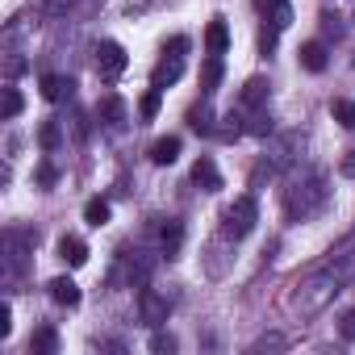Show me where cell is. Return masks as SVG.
I'll list each match as a JSON object with an SVG mask.
<instances>
[{
	"mask_svg": "<svg viewBox=\"0 0 355 355\" xmlns=\"http://www.w3.org/2000/svg\"><path fill=\"white\" fill-rule=\"evenodd\" d=\"M255 222H259L255 197H239V201L222 214V234H226V239H247V234L255 230Z\"/></svg>",
	"mask_w": 355,
	"mask_h": 355,
	"instance_id": "6da1fadb",
	"label": "cell"
},
{
	"mask_svg": "<svg viewBox=\"0 0 355 355\" xmlns=\"http://www.w3.org/2000/svg\"><path fill=\"white\" fill-rule=\"evenodd\" d=\"M184 51H189V38H171V55L163 51V59L150 71V88H167L184 76Z\"/></svg>",
	"mask_w": 355,
	"mask_h": 355,
	"instance_id": "7a4b0ae2",
	"label": "cell"
},
{
	"mask_svg": "<svg viewBox=\"0 0 355 355\" xmlns=\"http://www.w3.org/2000/svg\"><path fill=\"white\" fill-rule=\"evenodd\" d=\"M322 201H326V189H322L318 175H313V180H305V184H297V189H288V197H284L288 218H309Z\"/></svg>",
	"mask_w": 355,
	"mask_h": 355,
	"instance_id": "3957f363",
	"label": "cell"
},
{
	"mask_svg": "<svg viewBox=\"0 0 355 355\" xmlns=\"http://www.w3.org/2000/svg\"><path fill=\"white\" fill-rule=\"evenodd\" d=\"M125 67H130V55H125L121 42H101V46H96V71H101V80L113 84Z\"/></svg>",
	"mask_w": 355,
	"mask_h": 355,
	"instance_id": "277c9868",
	"label": "cell"
},
{
	"mask_svg": "<svg viewBox=\"0 0 355 355\" xmlns=\"http://www.w3.org/2000/svg\"><path fill=\"white\" fill-rule=\"evenodd\" d=\"M138 309H142V322L146 326H163L167 322V313H171V305H167V297H159L155 288H138Z\"/></svg>",
	"mask_w": 355,
	"mask_h": 355,
	"instance_id": "5b68a950",
	"label": "cell"
},
{
	"mask_svg": "<svg viewBox=\"0 0 355 355\" xmlns=\"http://www.w3.org/2000/svg\"><path fill=\"white\" fill-rule=\"evenodd\" d=\"M255 9L272 21V30H288L293 26V5L288 0H255Z\"/></svg>",
	"mask_w": 355,
	"mask_h": 355,
	"instance_id": "8992f818",
	"label": "cell"
},
{
	"mask_svg": "<svg viewBox=\"0 0 355 355\" xmlns=\"http://www.w3.org/2000/svg\"><path fill=\"white\" fill-rule=\"evenodd\" d=\"M59 259H63L67 268H84V263H88V243L76 239V234H63V239H59Z\"/></svg>",
	"mask_w": 355,
	"mask_h": 355,
	"instance_id": "52a82bcc",
	"label": "cell"
},
{
	"mask_svg": "<svg viewBox=\"0 0 355 355\" xmlns=\"http://www.w3.org/2000/svg\"><path fill=\"white\" fill-rule=\"evenodd\" d=\"M193 180H197L205 193H218V189H222V171L214 167V159H209V155H201V159L193 163Z\"/></svg>",
	"mask_w": 355,
	"mask_h": 355,
	"instance_id": "ba28073f",
	"label": "cell"
},
{
	"mask_svg": "<svg viewBox=\"0 0 355 355\" xmlns=\"http://www.w3.org/2000/svg\"><path fill=\"white\" fill-rule=\"evenodd\" d=\"M180 243H184V222L180 218H167V226L159 230V251L171 259L175 251H180Z\"/></svg>",
	"mask_w": 355,
	"mask_h": 355,
	"instance_id": "9c48e42d",
	"label": "cell"
},
{
	"mask_svg": "<svg viewBox=\"0 0 355 355\" xmlns=\"http://www.w3.org/2000/svg\"><path fill=\"white\" fill-rule=\"evenodd\" d=\"M51 297H55L59 305L76 309V305H80V284H76L71 276H55V280H51Z\"/></svg>",
	"mask_w": 355,
	"mask_h": 355,
	"instance_id": "30bf717a",
	"label": "cell"
},
{
	"mask_svg": "<svg viewBox=\"0 0 355 355\" xmlns=\"http://www.w3.org/2000/svg\"><path fill=\"white\" fill-rule=\"evenodd\" d=\"M175 159H180V138H175V134H167V138H159V142L150 146V163H159V167H171Z\"/></svg>",
	"mask_w": 355,
	"mask_h": 355,
	"instance_id": "8fae6325",
	"label": "cell"
},
{
	"mask_svg": "<svg viewBox=\"0 0 355 355\" xmlns=\"http://www.w3.org/2000/svg\"><path fill=\"white\" fill-rule=\"evenodd\" d=\"M226 46H230V30H226L222 17H214L209 30H205V51H209V55H226Z\"/></svg>",
	"mask_w": 355,
	"mask_h": 355,
	"instance_id": "7c38bea8",
	"label": "cell"
},
{
	"mask_svg": "<svg viewBox=\"0 0 355 355\" xmlns=\"http://www.w3.org/2000/svg\"><path fill=\"white\" fill-rule=\"evenodd\" d=\"M297 59H301V67L313 71V76L326 71V46H322V42H305V46L297 51Z\"/></svg>",
	"mask_w": 355,
	"mask_h": 355,
	"instance_id": "4fadbf2b",
	"label": "cell"
},
{
	"mask_svg": "<svg viewBox=\"0 0 355 355\" xmlns=\"http://www.w3.org/2000/svg\"><path fill=\"white\" fill-rule=\"evenodd\" d=\"M38 84H42V96H46V101H63V96H71V88H76L67 76H42Z\"/></svg>",
	"mask_w": 355,
	"mask_h": 355,
	"instance_id": "5bb4252c",
	"label": "cell"
},
{
	"mask_svg": "<svg viewBox=\"0 0 355 355\" xmlns=\"http://www.w3.org/2000/svg\"><path fill=\"white\" fill-rule=\"evenodd\" d=\"M218 84H222V55H209V59H205V67H201V92L209 96Z\"/></svg>",
	"mask_w": 355,
	"mask_h": 355,
	"instance_id": "9a60e30c",
	"label": "cell"
},
{
	"mask_svg": "<svg viewBox=\"0 0 355 355\" xmlns=\"http://www.w3.org/2000/svg\"><path fill=\"white\" fill-rule=\"evenodd\" d=\"M30 351H34V355H55V351H59V334H55L51 326L34 330V338H30Z\"/></svg>",
	"mask_w": 355,
	"mask_h": 355,
	"instance_id": "2e32d148",
	"label": "cell"
},
{
	"mask_svg": "<svg viewBox=\"0 0 355 355\" xmlns=\"http://www.w3.org/2000/svg\"><path fill=\"white\" fill-rule=\"evenodd\" d=\"M263 96H268V80H263V76H251V80L243 84V105L255 109V105H263Z\"/></svg>",
	"mask_w": 355,
	"mask_h": 355,
	"instance_id": "e0dca14e",
	"label": "cell"
},
{
	"mask_svg": "<svg viewBox=\"0 0 355 355\" xmlns=\"http://www.w3.org/2000/svg\"><path fill=\"white\" fill-rule=\"evenodd\" d=\"M96 113H101L109 125H125V101H121V96H105Z\"/></svg>",
	"mask_w": 355,
	"mask_h": 355,
	"instance_id": "ac0fdd59",
	"label": "cell"
},
{
	"mask_svg": "<svg viewBox=\"0 0 355 355\" xmlns=\"http://www.w3.org/2000/svg\"><path fill=\"white\" fill-rule=\"evenodd\" d=\"M330 117H334L343 130H355V101H347V96L330 101Z\"/></svg>",
	"mask_w": 355,
	"mask_h": 355,
	"instance_id": "d6986e66",
	"label": "cell"
},
{
	"mask_svg": "<svg viewBox=\"0 0 355 355\" xmlns=\"http://www.w3.org/2000/svg\"><path fill=\"white\" fill-rule=\"evenodd\" d=\"M84 222H88V226H96V230H101V226H105V222H109V201H105V197H92V201H88V205H84Z\"/></svg>",
	"mask_w": 355,
	"mask_h": 355,
	"instance_id": "ffe728a7",
	"label": "cell"
},
{
	"mask_svg": "<svg viewBox=\"0 0 355 355\" xmlns=\"http://www.w3.org/2000/svg\"><path fill=\"white\" fill-rule=\"evenodd\" d=\"M159 105H163V88H150V92L138 101V117H142V121H155V117H159Z\"/></svg>",
	"mask_w": 355,
	"mask_h": 355,
	"instance_id": "44dd1931",
	"label": "cell"
},
{
	"mask_svg": "<svg viewBox=\"0 0 355 355\" xmlns=\"http://www.w3.org/2000/svg\"><path fill=\"white\" fill-rule=\"evenodd\" d=\"M189 125H193L197 134H214V130H218V125H214V109H209V105L193 109V113H189Z\"/></svg>",
	"mask_w": 355,
	"mask_h": 355,
	"instance_id": "7402d4cb",
	"label": "cell"
},
{
	"mask_svg": "<svg viewBox=\"0 0 355 355\" xmlns=\"http://www.w3.org/2000/svg\"><path fill=\"white\" fill-rule=\"evenodd\" d=\"M63 142V130H59V121H42V130H38V146L42 150H55Z\"/></svg>",
	"mask_w": 355,
	"mask_h": 355,
	"instance_id": "603a6c76",
	"label": "cell"
},
{
	"mask_svg": "<svg viewBox=\"0 0 355 355\" xmlns=\"http://www.w3.org/2000/svg\"><path fill=\"white\" fill-rule=\"evenodd\" d=\"M21 105H26V101H21V92L9 84V88H5V109H0V117H5V121H13V117L21 113Z\"/></svg>",
	"mask_w": 355,
	"mask_h": 355,
	"instance_id": "cb8c5ba5",
	"label": "cell"
},
{
	"mask_svg": "<svg viewBox=\"0 0 355 355\" xmlns=\"http://www.w3.org/2000/svg\"><path fill=\"white\" fill-rule=\"evenodd\" d=\"M222 121H226V125H218V130H214V134H218V138H222V142H234V138H239V134H243V125H239V117H234V113H226V117H222Z\"/></svg>",
	"mask_w": 355,
	"mask_h": 355,
	"instance_id": "d4e9b609",
	"label": "cell"
},
{
	"mask_svg": "<svg viewBox=\"0 0 355 355\" xmlns=\"http://www.w3.org/2000/svg\"><path fill=\"white\" fill-rule=\"evenodd\" d=\"M34 180H38L42 189H55V180H59V171H55V163H38V171H34Z\"/></svg>",
	"mask_w": 355,
	"mask_h": 355,
	"instance_id": "484cf974",
	"label": "cell"
},
{
	"mask_svg": "<svg viewBox=\"0 0 355 355\" xmlns=\"http://www.w3.org/2000/svg\"><path fill=\"white\" fill-rule=\"evenodd\" d=\"M76 5V0H42V9H46V17H63L67 9Z\"/></svg>",
	"mask_w": 355,
	"mask_h": 355,
	"instance_id": "4316f807",
	"label": "cell"
},
{
	"mask_svg": "<svg viewBox=\"0 0 355 355\" xmlns=\"http://www.w3.org/2000/svg\"><path fill=\"white\" fill-rule=\"evenodd\" d=\"M150 351H159V355H163V351H175V338L159 330V334H150Z\"/></svg>",
	"mask_w": 355,
	"mask_h": 355,
	"instance_id": "83f0119b",
	"label": "cell"
},
{
	"mask_svg": "<svg viewBox=\"0 0 355 355\" xmlns=\"http://www.w3.org/2000/svg\"><path fill=\"white\" fill-rule=\"evenodd\" d=\"M9 334H13V309L0 305V338H9Z\"/></svg>",
	"mask_w": 355,
	"mask_h": 355,
	"instance_id": "f1b7e54d",
	"label": "cell"
},
{
	"mask_svg": "<svg viewBox=\"0 0 355 355\" xmlns=\"http://www.w3.org/2000/svg\"><path fill=\"white\" fill-rule=\"evenodd\" d=\"M338 334H343L347 343H355V309H351V313H343V326H338Z\"/></svg>",
	"mask_w": 355,
	"mask_h": 355,
	"instance_id": "f546056e",
	"label": "cell"
},
{
	"mask_svg": "<svg viewBox=\"0 0 355 355\" xmlns=\"http://www.w3.org/2000/svg\"><path fill=\"white\" fill-rule=\"evenodd\" d=\"M247 130H251V134H259V138H263V134H268V130H272V121H268V117H263V113H255V117H251V125H247Z\"/></svg>",
	"mask_w": 355,
	"mask_h": 355,
	"instance_id": "4dcf8cb0",
	"label": "cell"
},
{
	"mask_svg": "<svg viewBox=\"0 0 355 355\" xmlns=\"http://www.w3.org/2000/svg\"><path fill=\"white\" fill-rule=\"evenodd\" d=\"M263 347H284V338H280V334H268V338L255 343V351H263Z\"/></svg>",
	"mask_w": 355,
	"mask_h": 355,
	"instance_id": "1f68e13d",
	"label": "cell"
},
{
	"mask_svg": "<svg viewBox=\"0 0 355 355\" xmlns=\"http://www.w3.org/2000/svg\"><path fill=\"white\" fill-rule=\"evenodd\" d=\"M343 175H355V150L343 155Z\"/></svg>",
	"mask_w": 355,
	"mask_h": 355,
	"instance_id": "d6a6232c",
	"label": "cell"
},
{
	"mask_svg": "<svg viewBox=\"0 0 355 355\" xmlns=\"http://www.w3.org/2000/svg\"><path fill=\"white\" fill-rule=\"evenodd\" d=\"M26 71V59H9V76H21Z\"/></svg>",
	"mask_w": 355,
	"mask_h": 355,
	"instance_id": "836d02e7",
	"label": "cell"
}]
</instances>
